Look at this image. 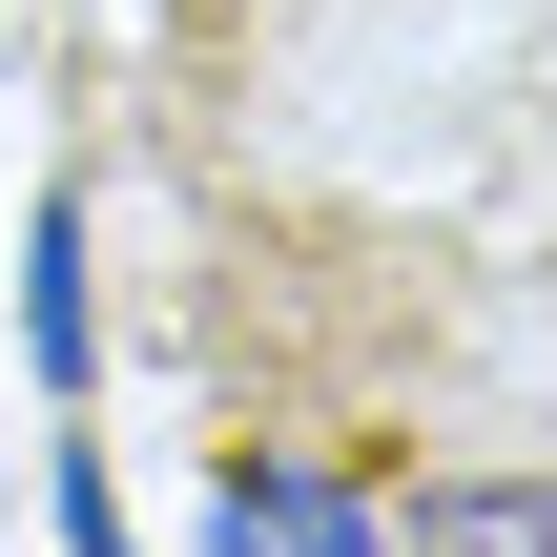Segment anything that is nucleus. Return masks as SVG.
I'll return each mask as SVG.
<instances>
[{"label": "nucleus", "mask_w": 557, "mask_h": 557, "mask_svg": "<svg viewBox=\"0 0 557 557\" xmlns=\"http://www.w3.org/2000/svg\"><path fill=\"white\" fill-rule=\"evenodd\" d=\"M207 537H227V557H393L331 475H289V455H227V517H207Z\"/></svg>", "instance_id": "nucleus-1"}, {"label": "nucleus", "mask_w": 557, "mask_h": 557, "mask_svg": "<svg viewBox=\"0 0 557 557\" xmlns=\"http://www.w3.org/2000/svg\"><path fill=\"white\" fill-rule=\"evenodd\" d=\"M413 557H537V496L475 475V496H413Z\"/></svg>", "instance_id": "nucleus-2"}]
</instances>
